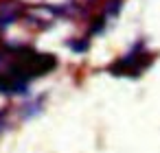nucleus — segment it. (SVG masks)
Listing matches in <instances>:
<instances>
[{
	"instance_id": "f257e3e1",
	"label": "nucleus",
	"mask_w": 160,
	"mask_h": 153,
	"mask_svg": "<svg viewBox=\"0 0 160 153\" xmlns=\"http://www.w3.org/2000/svg\"><path fill=\"white\" fill-rule=\"evenodd\" d=\"M55 66V55L31 46L0 48V94H24L33 79L53 72Z\"/></svg>"
},
{
	"instance_id": "f03ea898",
	"label": "nucleus",
	"mask_w": 160,
	"mask_h": 153,
	"mask_svg": "<svg viewBox=\"0 0 160 153\" xmlns=\"http://www.w3.org/2000/svg\"><path fill=\"white\" fill-rule=\"evenodd\" d=\"M153 61V55L145 48V42H136L123 57H118L116 61H112L108 66V72L114 77H140Z\"/></svg>"
},
{
	"instance_id": "7ed1b4c3",
	"label": "nucleus",
	"mask_w": 160,
	"mask_h": 153,
	"mask_svg": "<svg viewBox=\"0 0 160 153\" xmlns=\"http://www.w3.org/2000/svg\"><path fill=\"white\" fill-rule=\"evenodd\" d=\"M62 16H66V9L64 7H51V5H35V7L24 11L27 24L33 29H48Z\"/></svg>"
},
{
	"instance_id": "20e7f679",
	"label": "nucleus",
	"mask_w": 160,
	"mask_h": 153,
	"mask_svg": "<svg viewBox=\"0 0 160 153\" xmlns=\"http://www.w3.org/2000/svg\"><path fill=\"white\" fill-rule=\"evenodd\" d=\"M24 11L27 9L20 0H0V31L11 26L16 20H20Z\"/></svg>"
}]
</instances>
